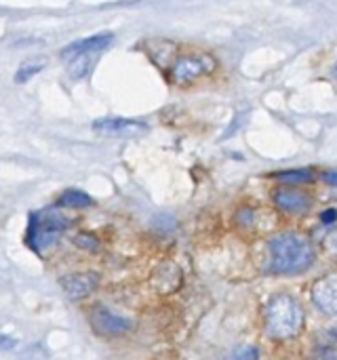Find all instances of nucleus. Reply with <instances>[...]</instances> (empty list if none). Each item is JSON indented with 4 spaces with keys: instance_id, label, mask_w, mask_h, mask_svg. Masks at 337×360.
Segmentation results:
<instances>
[{
    "instance_id": "nucleus-1",
    "label": "nucleus",
    "mask_w": 337,
    "mask_h": 360,
    "mask_svg": "<svg viewBox=\"0 0 337 360\" xmlns=\"http://www.w3.org/2000/svg\"><path fill=\"white\" fill-rule=\"evenodd\" d=\"M312 243L295 232H283L268 240V270L272 274H304L314 264Z\"/></svg>"
},
{
    "instance_id": "nucleus-2",
    "label": "nucleus",
    "mask_w": 337,
    "mask_h": 360,
    "mask_svg": "<svg viewBox=\"0 0 337 360\" xmlns=\"http://www.w3.org/2000/svg\"><path fill=\"white\" fill-rule=\"evenodd\" d=\"M304 312L291 295H274L266 306V331L274 340H291L302 331Z\"/></svg>"
},
{
    "instance_id": "nucleus-3",
    "label": "nucleus",
    "mask_w": 337,
    "mask_h": 360,
    "mask_svg": "<svg viewBox=\"0 0 337 360\" xmlns=\"http://www.w3.org/2000/svg\"><path fill=\"white\" fill-rule=\"evenodd\" d=\"M70 226V219L55 211V209H42L30 215L27 230H25V245L36 251L38 255H44L65 232Z\"/></svg>"
},
{
    "instance_id": "nucleus-4",
    "label": "nucleus",
    "mask_w": 337,
    "mask_h": 360,
    "mask_svg": "<svg viewBox=\"0 0 337 360\" xmlns=\"http://www.w3.org/2000/svg\"><path fill=\"white\" fill-rule=\"evenodd\" d=\"M215 59L207 53H192V55H182L171 63V80L175 84H190L196 78L211 74L215 70Z\"/></svg>"
},
{
    "instance_id": "nucleus-5",
    "label": "nucleus",
    "mask_w": 337,
    "mask_h": 360,
    "mask_svg": "<svg viewBox=\"0 0 337 360\" xmlns=\"http://www.w3.org/2000/svg\"><path fill=\"white\" fill-rule=\"evenodd\" d=\"M93 131L99 135H106V137H139V135L148 133V124L141 120H133V118L112 116V118L95 120Z\"/></svg>"
},
{
    "instance_id": "nucleus-6",
    "label": "nucleus",
    "mask_w": 337,
    "mask_h": 360,
    "mask_svg": "<svg viewBox=\"0 0 337 360\" xmlns=\"http://www.w3.org/2000/svg\"><path fill=\"white\" fill-rule=\"evenodd\" d=\"M91 325L95 327L97 333L112 335V338L114 335H122V333H127L133 327L131 321H127L125 316H118V314L106 310L103 306H95L91 310Z\"/></svg>"
},
{
    "instance_id": "nucleus-7",
    "label": "nucleus",
    "mask_w": 337,
    "mask_h": 360,
    "mask_svg": "<svg viewBox=\"0 0 337 360\" xmlns=\"http://www.w3.org/2000/svg\"><path fill=\"white\" fill-rule=\"evenodd\" d=\"M112 42H114V36L110 32H101V34H95V36H89V38H82V40H76V42L68 44L61 51V59L70 61V59L80 57V55H97L106 46H110Z\"/></svg>"
},
{
    "instance_id": "nucleus-8",
    "label": "nucleus",
    "mask_w": 337,
    "mask_h": 360,
    "mask_svg": "<svg viewBox=\"0 0 337 360\" xmlns=\"http://www.w3.org/2000/svg\"><path fill=\"white\" fill-rule=\"evenodd\" d=\"M61 289L70 300H84L89 297L97 285H99V276L95 272H78V274H65L61 276Z\"/></svg>"
},
{
    "instance_id": "nucleus-9",
    "label": "nucleus",
    "mask_w": 337,
    "mask_h": 360,
    "mask_svg": "<svg viewBox=\"0 0 337 360\" xmlns=\"http://www.w3.org/2000/svg\"><path fill=\"white\" fill-rule=\"evenodd\" d=\"M312 302L321 312L337 316V276H325L312 285Z\"/></svg>"
},
{
    "instance_id": "nucleus-10",
    "label": "nucleus",
    "mask_w": 337,
    "mask_h": 360,
    "mask_svg": "<svg viewBox=\"0 0 337 360\" xmlns=\"http://www.w3.org/2000/svg\"><path fill=\"white\" fill-rule=\"evenodd\" d=\"M274 202L285 213H306L312 205V198L302 190L283 186L274 192Z\"/></svg>"
},
{
    "instance_id": "nucleus-11",
    "label": "nucleus",
    "mask_w": 337,
    "mask_h": 360,
    "mask_svg": "<svg viewBox=\"0 0 337 360\" xmlns=\"http://www.w3.org/2000/svg\"><path fill=\"white\" fill-rule=\"evenodd\" d=\"M93 63H95L93 55H80V57L70 59L68 61V74H70V78H74V80L84 78L93 70Z\"/></svg>"
},
{
    "instance_id": "nucleus-12",
    "label": "nucleus",
    "mask_w": 337,
    "mask_h": 360,
    "mask_svg": "<svg viewBox=\"0 0 337 360\" xmlns=\"http://www.w3.org/2000/svg\"><path fill=\"white\" fill-rule=\"evenodd\" d=\"M46 65V61L44 59H40V57H32V59H25L19 68H17V74H15V82L17 84H23V82H27L32 76H36L42 68Z\"/></svg>"
},
{
    "instance_id": "nucleus-13",
    "label": "nucleus",
    "mask_w": 337,
    "mask_h": 360,
    "mask_svg": "<svg viewBox=\"0 0 337 360\" xmlns=\"http://www.w3.org/2000/svg\"><path fill=\"white\" fill-rule=\"evenodd\" d=\"M57 202H59L61 207H70V209H84V207H91V205H93L91 196L84 194V192H80V190H65V192L59 196Z\"/></svg>"
},
{
    "instance_id": "nucleus-14",
    "label": "nucleus",
    "mask_w": 337,
    "mask_h": 360,
    "mask_svg": "<svg viewBox=\"0 0 337 360\" xmlns=\"http://www.w3.org/2000/svg\"><path fill=\"white\" fill-rule=\"evenodd\" d=\"M272 177H276V179L285 181V184H306V181L314 179V173L310 169H289V171L274 173Z\"/></svg>"
},
{
    "instance_id": "nucleus-15",
    "label": "nucleus",
    "mask_w": 337,
    "mask_h": 360,
    "mask_svg": "<svg viewBox=\"0 0 337 360\" xmlns=\"http://www.w3.org/2000/svg\"><path fill=\"white\" fill-rule=\"evenodd\" d=\"M260 359V352H257V348L255 346H251V344H245V346H239V348H234L228 356L224 360H257Z\"/></svg>"
},
{
    "instance_id": "nucleus-16",
    "label": "nucleus",
    "mask_w": 337,
    "mask_h": 360,
    "mask_svg": "<svg viewBox=\"0 0 337 360\" xmlns=\"http://www.w3.org/2000/svg\"><path fill=\"white\" fill-rule=\"evenodd\" d=\"M312 360H337V340L333 338V342L329 344H321L314 348L312 352Z\"/></svg>"
},
{
    "instance_id": "nucleus-17",
    "label": "nucleus",
    "mask_w": 337,
    "mask_h": 360,
    "mask_svg": "<svg viewBox=\"0 0 337 360\" xmlns=\"http://www.w3.org/2000/svg\"><path fill=\"white\" fill-rule=\"evenodd\" d=\"M327 249L331 251L333 257H337V230L329 234V238H327Z\"/></svg>"
},
{
    "instance_id": "nucleus-18",
    "label": "nucleus",
    "mask_w": 337,
    "mask_h": 360,
    "mask_svg": "<svg viewBox=\"0 0 337 360\" xmlns=\"http://www.w3.org/2000/svg\"><path fill=\"white\" fill-rule=\"evenodd\" d=\"M321 219H323L325 224H333V221L337 219V211L336 209H327V211L321 215Z\"/></svg>"
},
{
    "instance_id": "nucleus-19",
    "label": "nucleus",
    "mask_w": 337,
    "mask_h": 360,
    "mask_svg": "<svg viewBox=\"0 0 337 360\" xmlns=\"http://www.w3.org/2000/svg\"><path fill=\"white\" fill-rule=\"evenodd\" d=\"M323 179H325L329 186L337 188V171H325V173H323Z\"/></svg>"
},
{
    "instance_id": "nucleus-20",
    "label": "nucleus",
    "mask_w": 337,
    "mask_h": 360,
    "mask_svg": "<svg viewBox=\"0 0 337 360\" xmlns=\"http://www.w3.org/2000/svg\"><path fill=\"white\" fill-rule=\"evenodd\" d=\"M0 344H4V346H0L2 350H13V348L17 346V342L11 340V338H8V340H6V338H0Z\"/></svg>"
},
{
    "instance_id": "nucleus-21",
    "label": "nucleus",
    "mask_w": 337,
    "mask_h": 360,
    "mask_svg": "<svg viewBox=\"0 0 337 360\" xmlns=\"http://www.w3.org/2000/svg\"><path fill=\"white\" fill-rule=\"evenodd\" d=\"M331 338H336L337 340V327H333V331H331Z\"/></svg>"
},
{
    "instance_id": "nucleus-22",
    "label": "nucleus",
    "mask_w": 337,
    "mask_h": 360,
    "mask_svg": "<svg viewBox=\"0 0 337 360\" xmlns=\"http://www.w3.org/2000/svg\"><path fill=\"white\" fill-rule=\"evenodd\" d=\"M333 76H336V78H337V63H336V65H333Z\"/></svg>"
}]
</instances>
